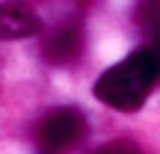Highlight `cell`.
Listing matches in <instances>:
<instances>
[{
    "label": "cell",
    "instance_id": "1",
    "mask_svg": "<svg viewBox=\"0 0 160 154\" xmlns=\"http://www.w3.org/2000/svg\"><path fill=\"white\" fill-rule=\"evenodd\" d=\"M157 80H160V57L151 47H142L98 77L95 98L113 110L133 113L145 104V98L151 95Z\"/></svg>",
    "mask_w": 160,
    "mask_h": 154
},
{
    "label": "cell",
    "instance_id": "2",
    "mask_svg": "<svg viewBox=\"0 0 160 154\" xmlns=\"http://www.w3.org/2000/svg\"><path fill=\"white\" fill-rule=\"evenodd\" d=\"M86 133H89V125H86L83 113L74 107H59V110H51L39 122L36 142L42 151H65V148H74L77 142H83Z\"/></svg>",
    "mask_w": 160,
    "mask_h": 154
},
{
    "label": "cell",
    "instance_id": "3",
    "mask_svg": "<svg viewBox=\"0 0 160 154\" xmlns=\"http://www.w3.org/2000/svg\"><path fill=\"white\" fill-rule=\"evenodd\" d=\"M83 45H86L83 27L74 24V21H65V24L53 27L51 33L45 36V42H42V57L51 65H71V62L80 59Z\"/></svg>",
    "mask_w": 160,
    "mask_h": 154
},
{
    "label": "cell",
    "instance_id": "4",
    "mask_svg": "<svg viewBox=\"0 0 160 154\" xmlns=\"http://www.w3.org/2000/svg\"><path fill=\"white\" fill-rule=\"evenodd\" d=\"M42 30L36 9L24 0L0 3V39H30Z\"/></svg>",
    "mask_w": 160,
    "mask_h": 154
},
{
    "label": "cell",
    "instance_id": "5",
    "mask_svg": "<svg viewBox=\"0 0 160 154\" xmlns=\"http://www.w3.org/2000/svg\"><path fill=\"white\" fill-rule=\"evenodd\" d=\"M137 21L142 27V33L148 36V47L160 57V0H139Z\"/></svg>",
    "mask_w": 160,
    "mask_h": 154
}]
</instances>
